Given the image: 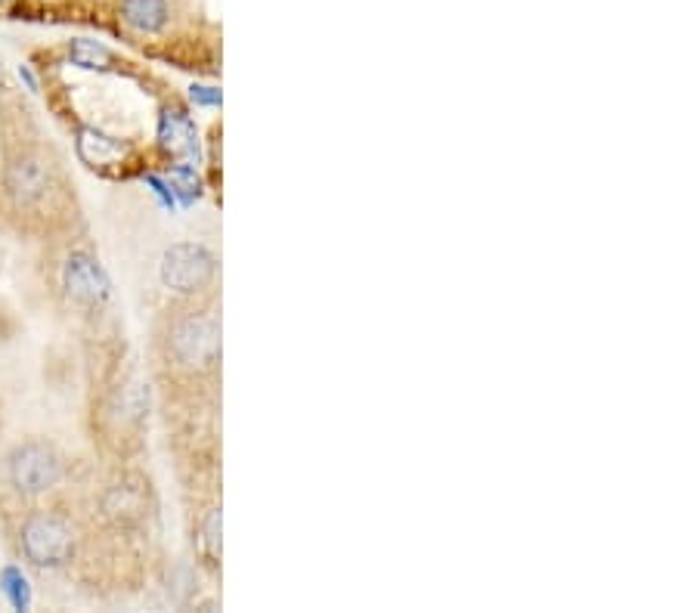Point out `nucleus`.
<instances>
[{
  "label": "nucleus",
  "instance_id": "nucleus-3",
  "mask_svg": "<svg viewBox=\"0 0 697 613\" xmlns=\"http://www.w3.org/2000/svg\"><path fill=\"white\" fill-rule=\"evenodd\" d=\"M19 545L22 555L41 570H59L75 558V533L56 514H31L22 524Z\"/></svg>",
  "mask_w": 697,
  "mask_h": 613
},
{
  "label": "nucleus",
  "instance_id": "nucleus-12",
  "mask_svg": "<svg viewBox=\"0 0 697 613\" xmlns=\"http://www.w3.org/2000/svg\"><path fill=\"white\" fill-rule=\"evenodd\" d=\"M202 548H205V555L211 561L220 558V511L217 508L208 514V521L202 524Z\"/></svg>",
  "mask_w": 697,
  "mask_h": 613
},
{
  "label": "nucleus",
  "instance_id": "nucleus-9",
  "mask_svg": "<svg viewBox=\"0 0 697 613\" xmlns=\"http://www.w3.org/2000/svg\"><path fill=\"white\" fill-rule=\"evenodd\" d=\"M158 140H162V149L171 155H186L193 158L199 155V137H196V127L186 115L180 112H168L162 118V127H158Z\"/></svg>",
  "mask_w": 697,
  "mask_h": 613
},
{
  "label": "nucleus",
  "instance_id": "nucleus-8",
  "mask_svg": "<svg viewBox=\"0 0 697 613\" xmlns=\"http://www.w3.org/2000/svg\"><path fill=\"white\" fill-rule=\"evenodd\" d=\"M171 19L168 0H121V22L137 35H158Z\"/></svg>",
  "mask_w": 697,
  "mask_h": 613
},
{
  "label": "nucleus",
  "instance_id": "nucleus-6",
  "mask_svg": "<svg viewBox=\"0 0 697 613\" xmlns=\"http://www.w3.org/2000/svg\"><path fill=\"white\" fill-rule=\"evenodd\" d=\"M7 192H10V199L22 208H31V205H38L47 199V192H50V171L41 158L35 155H19L13 158L10 165H7Z\"/></svg>",
  "mask_w": 697,
  "mask_h": 613
},
{
  "label": "nucleus",
  "instance_id": "nucleus-10",
  "mask_svg": "<svg viewBox=\"0 0 697 613\" xmlns=\"http://www.w3.org/2000/svg\"><path fill=\"white\" fill-rule=\"evenodd\" d=\"M78 152H81V158L87 161L90 168L106 165V161H115V158L124 155L121 143H115L112 137H106V134H100V131H93V127H84V131H81Z\"/></svg>",
  "mask_w": 697,
  "mask_h": 613
},
{
  "label": "nucleus",
  "instance_id": "nucleus-14",
  "mask_svg": "<svg viewBox=\"0 0 697 613\" xmlns=\"http://www.w3.org/2000/svg\"><path fill=\"white\" fill-rule=\"evenodd\" d=\"M193 100L205 103V106H214V103H220V93H208V87H193Z\"/></svg>",
  "mask_w": 697,
  "mask_h": 613
},
{
  "label": "nucleus",
  "instance_id": "nucleus-11",
  "mask_svg": "<svg viewBox=\"0 0 697 613\" xmlns=\"http://www.w3.org/2000/svg\"><path fill=\"white\" fill-rule=\"evenodd\" d=\"M69 56L81 69H109V62H112L109 47H103L100 41H87V38H75L69 44Z\"/></svg>",
  "mask_w": 697,
  "mask_h": 613
},
{
  "label": "nucleus",
  "instance_id": "nucleus-7",
  "mask_svg": "<svg viewBox=\"0 0 697 613\" xmlns=\"http://www.w3.org/2000/svg\"><path fill=\"white\" fill-rule=\"evenodd\" d=\"M103 514L118 527H137L149 514V496L140 480H118L103 496Z\"/></svg>",
  "mask_w": 697,
  "mask_h": 613
},
{
  "label": "nucleus",
  "instance_id": "nucleus-5",
  "mask_svg": "<svg viewBox=\"0 0 697 613\" xmlns=\"http://www.w3.org/2000/svg\"><path fill=\"white\" fill-rule=\"evenodd\" d=\"M62 282H66V292L75 304L81 307H103L109 298V279L103 276L100 264L93 261L84 251H72L66 270H62Z\"/></svg>",
  "mask_w": 697,
  "mask_h": 613
},
{
  "label": "nucleus",
  "instance_id": "nucleus-1",
  "mask_svg": "<svg viewBox=\"0 0 697 613\" xmlns=\"http://www.w3.org/2000/svg\"><path fill=\"white\" fill-rule=\"evenodd\" d=\"M168 353L183 372H211L220 360V326L208 313H183L168 332Z\"/></svg>",
  "mask_w": 697,
  "mask_h": 613
},
{
  "label": "nucleus",
  "instance_id": "nucleus-13",
  "mask_svg": "<svg viewBox=\"0 0 697 613\" xmlns=\"http://www.w3.org/2000/svg\"><path fill=\"white\" fill-rule=\"evenodd\" d=\"M4 579H7V595L13 598L16 607H22V604L28 601V595H25V579L19 576V570H7Z\"/></svg>",
  "mask_w": 697,
  "mask_h": 613
},
{
  "label": "nucleus",
  "instance_id": "nucleus-2",
  "mask_svg": "<svg viewBox=\"0 0 697 613\" xmlns=\"http://www.w3.org/2000/svg\"><path fill=\"white\" fill-rule=\"evenodd\" d=\"M7 480L19 496L38 499L62 480V459L44 440H28L16 446L7 459Z\"/></svg>",
  "mask_w": 697,
  "mask_h": 613
},
{
  "label": "nucleus",
  "instance_id": "nucleus-4",
  "mask_svg": "<svg viewBox=\"0 0 697 613\" xmlns=\"http://www.w3.org/2000/svg\"><path fill=\"white\" fill-rule=\"evenodd\" d=\"M217 273V257L199 242H177L162 254L158 279L174 295H199Z\"/></svg>",
  "mask_w": 697,
  "mask_h": 613
}]
</instances>
